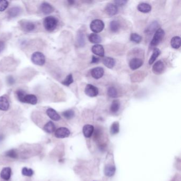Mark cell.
Returning a JSON list of instances; mask_svg holds the SVG:
<instances>
[{
    "instance_id": "40",
    "label": "cell",
    "mask_w": 181,
    "mask_h": 181,
    "mask_svg": "<svg viewBox=\"0 0 181 181\" xmlns=\"http://www.w3.org/2000/svg\"><path fill=\"white\" fill-rule=\"evenodd\" d=\"M114 2L115 3V5H116V6H125L126 4L127 1H125V0H118V1H115Z\"/></svg>"
},
{
    "instance_id": "23",
    "label": "cell",
    "mask_w": 181,
    "mask_h": 181,
    "mask_svg": "<svg viewBox=\"0 0 181 181\" xmlns=\"http://www.w3.org/2000/svg\"><path fill=\"white\" fill-rule=\"evenodd\" d=\"M88 39L92 43L96 44V45L99 44L102 42V38L100 37V36L95 33H92V34H90L88 36Z\"/></svg>"
},
{
    "instance_id": "12",
    "label": "cell",
    "mask_w": 181,
    "mask_h": 181,
    "mask_svg": "<svg viewBox=\"0 0 181 181\" xmlns=\"http://www.w3.org/2000/svg\"><path fill=\"white\" fill-rule=\"evenodd\" d=\"M105 11L108 16H115L118 12V6L115 4L109 3L106 6Z\"/></svg>"
},
{
    "instance_id": "38",
    "label": "cell",
    "mask_w": 181,
    "mask_h": 181,
    "mask_svg": "<svg viewBox=\"0 0 181 181\" xmlns=\"http://www.w3.org/2000/svg\"><path fill=\"white\" fill-rule=\"evenodd\" d=\"M22 175L30 177L34 174V171L31 168H28L27 167H24L22 169Z\"/></svg>"
},
{
    "instance_id": "17",
    "label": "cell",
    "mask_w": 181,
    "mask_h": 181,
    "mask_svg": "<svg viewBox=\"0 0 181 181\" xmlns=\"http://www.w3.org/2000/svg\"><path fill=\"white\" fill-rule=\"evenodd\" d=\"M159 28V24L157 21H153L148 26L147 29H145V32L147 35H151L153 33H155L156 31Z\"/></svg>"
},
{
    "instance_id": "11",
    "label": "cell",
    "mask_w": 181,
    "mask_h": 181,
    "mask_svg": "<svg viewBox=\"0 0 181 181\" xmlns=\"http://www.w3.org/2000/svg\"><path fill=\"white\" fill-rule=\"evenodd\" d=\"M104 74V70L102 67H96L92 69L91 75L96 79H99L102 78Z\"/></svg>"
},
{
    "instance_id": "9",
    "label": "cell",
    "mask_w": 181,
    "mask_h": 181,
    "mask_svg": "<svg viewBox=\"0 0 181 181\" xmlns=\"http://www.w3.org/2000/svg\"><path fill=\"white\" fill-rule=\"evenodd\" d=\"M143 64V61L139 58H134L130 61L129 67L131 70H135L140 68Z\"/></svg>"
},
{
    "instance_id": "25",
    "label": "cell",
    "mask_w": 181,
    "mask_h": 181,
    "mask_svg": "<svg viewBox=\"0 0 181 181\" xmlns=\"http://www.w3.org/2000/svg\"><path fill=\"white\" fill-rule=\"evenodd\" d=\"M116 168L113 165H107L106 166L104 170L105 175L108 177L113 176L115 173Z\"/></svg>"
},
{
    "instance_id": "10",
    "label": "cell",
    "mask_w": 181,
    "mask_h": 181,
    "mask_svg": "<svg viewBox=\"0 0 181 181\" xmlns=\"http://www.w3.org/2000/svg\"><path fill=\"white\" fill-rule=\"evenodd\" d=\"M164 64L161 61H158L153 64V72L155 74H160L163 72L164 70Z\"/></svg>"
},
{
    "instance_id": "14",
    "label": "cell",
    "mask_w": 181,
    "mask_h": 181,
    "mask_svg": "<svg viewBox=\"0 0 181 181\" xmlns=\"http://www.w3.org/2000/svg\"><path fill=\"white\" fill-rule=\"evenodd\" d=\"M10 107V103L8 98L4 96L0 97V110L2 111H6Z\"/></svg>"
},
{
    "instance_id": "29",
    "label": "cell",
    "mask_w": 181,
    "mask_h": 181,
    "mask_svg": "<svg viewBox=\"0 0 181 181\" xmlns=\"http://www.w3.org/2000/svg\"><path fill=\"white\" fill-rule=\"evenodd\" d=\"M120 108V102L119 100H114L111 106V111L113 113H117Z\"/></svg>"
},
{
    "instance_id": "32",
    "label": "cell",
    "mask_w": 181,
    "mask_h": 181,
    "mask_svg": "<svg viewBox=\"0 0 181 181\" xmlns=\"http://www.w3.org/2000/svg\"><path fill=\"white\" fill-rule=\"evenodd\" d=\"M119 123L118 122H115L112 124L111 127V133L112 134H116L119 132Z\"/></svg>"
},
{
    "instance_id": "21",
    "label": "cell",
    "mask_w": 181,
    "mask_h": 181,
    "mask_svg": "<svg viewBox=\"0 0 181 181\" xmlns=\"http://www.w3.org/2000/svg\"><path fill=\"white\" fill-rule=\"evenodd\" d=\"M103 63L104 66L109 69H112L115 65V60L113 58L110 57H106L103 59Z\"/></svg>"
},
{
    "instance_id": "30",
    "label": "cell",
    "mask_w": 181,
    "mask_h": 181,
    "mask_svg": "<svg viewBox=\"0 0 181 181\" xmlns=\"http://www.w3.org/2000/svg\"><path fill=\"white\" fill-rule=\"evenodd\" d=\"M77 42L80 46H82L85 44V37L83 32L80 31L77 35Z\"/></svg>"
},
{
    "instance_id": "41",
    "label": "cell",
    "mask_w": 181,
    "mask_h": 181,
    "mask_svg": "<svg viewBox=\"0 0 181 181\" xmlns=\"http://www.w3.org/2000/svg\"><path fill=\"white\" fill-rule=\"evenodd\" d=\"M6 81H7L8 84L9 85H13L14 84V82H15V80H14V78L12 76H9V77H8Z\"/></svg>"
},
{
    "instance_id": "7",
    "label": "cell",
    "mask_w": 181,
    "mask_h": 181,
    "mask_svg": "<svg viewBox=\"0 0 181 181\" xmlns=\"http://www.w3.org/2000/svg\"><path fill=\"white\" fill-rule=\"evenodd\" d=\"M20 26L21 27L22 30L26 32H31L35 30L36 28V25L34 22L29 21H22L20 23Z\"/></svg>"
},
{
    "instance_id": "16",
    "label": "cell",
    "mask_w": 181,
    "mask_h": 181,
    "mask_svg": "<svg viewBox=\"0 0 181 181\" xmlns=\"http://www.w3.org/2000/svg\"><path fill=\"white\" fill-rule=\"evenodd\" d=\"M21 12V9L19 6H14L10 8L8 12V17L14 18L19 16Z\"/></svg>"
},
{
    "instance_id": "20",
    "label": "cell",
    "mask_w": 181,
    "mask_h": 181,
    "mask_svg": "<svg viewBox=\"0 0 181 181\" xmlns=\"http://www.w3.org/2000/svg\"><path fill=\"white\" fill-rule=\"evenodd\" d=\"M11 172H12V171H11L10 167H4L1 172L0 176L2 179L6 180V181H8L10 179L11 176Z\"/></svg>"
},
{
    "instance_id": "2",
    "label": "cell",
    "mask_w": 181,
    "mask_h": 181,
    "mask_svg": "<svg viewBox=\"0 0 181 181\" xmlns=\"http://www.w3.org/2000/svg\"><path fill=\"white\" fill-rule=\"evenodd\" d=\"M165 36V32L163 29L159 28L154 33L153 38L150 44V47L153 48L157 46L161 42Z\"/></svg>"
},
{
    "instance_id": "8",
    "label": "cell",
    "mask_w": 181,
    "mask_h": 181,
    "mask_svg": "<svg viewBox=\"0 0 181 181\" xmlns=\"http://www.w3.org/2000/svg\"><path fill=\"white\" fill-rule=\"evenodd\" d=\"M40 9L43 14L45 15H47L54 11V8L49 3L43 2L40 5Z\"/></svg>"
},
{
    "instance_id": "37",
    "label": "cell",
    "mask_w": 181,
    "mask_h": 181,
    "mask_svg": "<svg viewBox=\"0 0 181 181\" xmlns=\"http://www.w3.org/2000/svg\"><path fill=\"white\" fill-rule=\"evenodd\" d=\"M26 93L22 90H18L16 92V95L18 100L21 103L24 102V98L26 96Z\"/></svg>"
},
{
    "instance_id": "35",
    "label": "cell",
    "mask_w": 181,
    "mask_h": 181,
    "mask_svg": "<svg viewBox=\"0 0 181 181\" xmlns=\"http://www.w3.org/2000/svg\"><path fill=\"white\" fill-rule=\"evenodd\" d=\"M62 115L66 119H71L74 116V111L72 110H66L62 113Z\"/></svg>"
},
{
    "instance_id": "24",
    "label": "cell",
    "mask_w": 181,
    "mask_h": 181,
    "mask_svg": "<svg viewBox=\"0 0 181 181\" xmlns=\"http://www.w3.org/2000/svg\"><path fill=\"white\" fill-rule=\"evenodd\" d=\"M43 129L47 133L52 134L55 131V126L53 122L49 121L44 126Z\"/></svg>"
},
{
    "instance_id": "45",
    "label": "cell",
    "mask_w": 181,
    "mask_h": 181,
    "mask_svg": "<svg viewBox=\"0 0 181 181\" xmlns=\"http://www.w3.org/2000/svg\"><path fill=\"white\" fill-rule=\"evenodd\" d=\"M3 139H4V136L2 135V134L0 135V142L2 141V140H3Z\"/></svg>"
},
{
    "instance_id": "5",
    "label": "cell",
    "mask_w": 181,
    "mask_h": 181,
    "mask_svg": "<svg viewBox=\"0 0 181 181\" xmlns=\"http://www.w3.org/2000/svg\"><path fill=\"white\" fill-rule=\"evenodd\" d=\"M85 92L86 95L89 97H94L98 95V89L97 88L91 84H88L85 88Z\"/></svg>"
},
{
    "instance_id": "6",
    "label": "cell",
    "mask_w": 181,
    "mask_h": 181,
    "mask_svg": "<svg viewBox=\"0 0 181 181\" xmlns=\"http://www.w3.org/2000/svg\"><path fill=\"white\" fill-rule=\"evenodd\" d=\"M70 134V130L65 127H60L55 132V136L57 138H65L68 137Z\"/></svg>"
},
{
    "instance_id": "19",
    "label": "cell",
    "mask_w": 181,
    "mask_h": 181,
    "mask_svg": "<svg viewBox=\"0 0 181 181\" xmlns=\"http://www.w3.org/2000/svg\"><path fill=\"white\" fill-rule=\"evenodd\" d=\"M94 131V126L92 125H90V124L85 125L82 129V132H83L84 135H85V137L87 138L92 137Z\"/></svg>"
},
{
    "instance_id": "42",
    "label": "cell",
    "mask_w": 181,
    "mask_h": 181,
    "mask_svg": "<svg viewBox=\"0 0 181 181\" xmlns=\"http://www.w3.org/2000/svg\"><path fill=\"white\" fill-rule=\"evenodd\" d=\"M5 46H6V44H5L4 41L0 40V53L2 52L4 50Z\"/></svg>"
},
{
    "instance_id": "3",
    "label": "cell",
    "mask_w": 181,
    "mask_h": 181,
    "mask_svg": "<svg viewBox=\"0 0 181 181\" xmlns=\"http://www.w3.org/2000/svg\"><path fill=\"white\" fill-rule=\"evenodd\" d=\"M32 62L37 66H42L45 63V57L44 54L40 52L34 53L31 57Z\"/></svg>"
},
{
    "instance_id": "4",
    "label": "cell",
    "mask_w": 181,
    "mask_h": 181,
    "mask_svg": "<svg viewBox=\"0 0 181 181\" xmlns=\"http://www.w3.org/2000/svg\"><path fill=\"white\" fill-rule=\"evenodd\" d=\"M104 26L105 25L102 20L95 19L91 22L90 28L92 32H94L95 34H97L103 30Z\"/></svg>"
},
{
    "instance_id": "39",
    "label": "cell",
    "mask_w": 181,
    "mask_h": 181,
    "mask_svg": "<svg viewBox=\"0 0 181 181\" xmlns=\"http://www.w3.org/2000/svg\"><path fill=\"white\" fill-rule=\"evenodd\" d=\"M9 6V2L6 0H0V11L2 12L6 10Z\"/></svg>"
},
{
    "instance_id": "1",
    "label": "cell",
    "mask_w": 181,
    "mask_h": 181,
    "mask_svg": "<svg viewBox=\"0 0 181 181\" xmlns=\"http://www.w3.org/2000/svg\"><path fill=\"white\" fill-rule=\"evenodd\" d=\"M57 18L53 16H48L45 18L43 21L44 28L48 32H53L55 29L58 25Z\"/></svg>"
},
{
    "instance_id": "36",
    "label": "cell",
    "mask_w": 181,
    "mask_h": 181,
    "mask_svg": "<svg viewBox=\"0 0 181 181\" xmlns=\"http://www.w3.org/2000/svg\"><path fill=\"white\" fill-rule=\"evenodd\" d=\"M5 155L12 159H17L18 157V153L15 150L11 149L6 152Z\"/></svg>"
},
{
    "instance_id": "28",
    "label": "cell",
    "mask_w": 181,
    "mask_h": 181,
    "mask_svg": "<svg viewBox=\"0 0 181 181\" xmlns=\"http://www.w3.org/2000/svg\"><path fill=\"white\" fill-rule=\"evenodd\" d=\"M160 54V51L157 48H155L153 50V54L149 60V64L150 65H151L153 63V62L155 61Z\"/></svg>"
},
{
    "instance_id": "44",
    "label": "cell",
    "mask_w": 181,
    "mask_h": 181,
    "mask_svg": "<svg viewBox=\"0 0 181 181\" xmlns=\"http://www.w3.org/2000/svg\"><path fill=\"white\" fill-rule=\"evenodd\" d=\"M68 3L70 5H73L74 3V1H68Z\"/></svg>"
},
{
    "instance_id": "34",
    "label": "cell",
    "mask_w": 181,
    "mask_h": 181,
    "mask_svg": "<svg viewBox=\"0 0 181 181\" xmlns=\"http://www.w3.org/2000/svg\"><path fill=\"white\" fill-rule=\"evenodd\" d=\"M74 82V78L72 74H69L66 79L62 81V84L66 86H69Z\"/></svg>"
},
{
    "instance_id": "22",
    "label": "cell",
    "mask_w": 181,
    "mask_h": 181,
    "mask_svg": "<svg viewBox=\"0 0 181 181\" xmlns=\"http://www.w3.org/2000/svg\"><path fill=\"white\" fill-rule=\"evenodd\" d=\"M138 10L142 13H148L151 10V6L146 3H140L137 6Z\"/></svg>"
},
{
    "instance_id": "18",
    "label": "cell",
    "mask_w": 181,
    "mask_h": 181,
    "mask_svg": "<svg viewBox=\"0 0 181 181\" xmlns=\"http://www.w3.org/2000/svg\"><path fill=\"white\" fill-rule=\"evenodd\" d=\"M38 100L36 96L32 94H26L24 98V103L29 104L32 105H36L37 103Z\"/></svg>"
},
{
    "instance_id": "43",
    "label": "cell",
    "mask_w": 181,
    "mask_h": 181,
    "mask_svg": "<svg viewBox=\"0 0 181 181\" xmlns=\"http://www.w3.org/2000/svg\"><path fill=\"white\" fill-rule=\"evenodd\" d=\"M99 61H100L99 58L96 57L95 56H93L92 57V61H91L92 63H97Z\"/></svg>"
},
{
    "instance_id": "15",
    "label": "cell",
    "mask_w": 181,
    "mask_h": 181,
    "mask_svg": "<svg viewBox=\"0 0 181 181\" xmlns=\"http://www.w3.org/2000/svg\"><path fill=\"white\" fill-rule=\"evenodd\" d=\"M46 114L48 116L55 121H58L61 119V116L60 115L57 113V111L53 108H50L46 111Z\"/></svg>"
},
{
    "instance_id": "13",
    "label": "cell",
    "mask_w": 181,
    "mask_h": 181,
    "mask_svg": "<svg viewBox=\"0 0 181 181\" xmlns=\"http://www.w3.org/2000/svg\"><path fill=\"white\" fill-rule=\"evenodd\" d=\"M92 51L94 54L100 57H104L105 55V51L103 46L100 44H96L92 46Z\"/></svg>"
},
{
    "instance_id": "26",
    "label": "cell",
    "mask_w": 181,
    "mask_h": 181,
    "mask_svg": "<svg viewBox=\"0 0 181 181\" xmlns=\"http://www.w3.org/2000/svg\"><path fill=\"white\" fill-rule=\"evenodd\" d=\"M172 47L175 49H178L181 46V38L179 36H175L172 38L171 42Z\"/></svg>"
},
{
    "instance_id": "27",
    "label": "cell",
    "mask_w": 181,
    "mask_h": 181,
    "mask_svg": "<svg viewBox=\"0 0 181 181\" xmlns=\"http://www.w3.org/2000/svg\"><path fill=\"white\" fill-rule=\"evenodd\" d=\"M121 28V25L117 20L111 21L110 25V30L113 32H116Z\"/></svg>"
},
{
    "instance_id": "31",
    "label": "cell",
    "mask_w": 181,
    "mask_h": 181,
    "mask_svg": "<svg viewBox=\"0 0 181 181\" xmlns=\"http://www.w3.org/2000/svg\"><path fill=\"white\" fill-rule=\"evenodd\" d=\"M107 95L111 98H116L118 93L117 90L114 87H110L107 90Z\"/></svg>"
},
{
    "instance_id": "33",
    "label": "cell",
    "mask_w": 181,
    "mask_h": 181,
    "mask_svg": "<svg viewBox=\"0 0 181 181\" xmlns=\"http://www.w3.org/2000/svg\"><path fill=\"white\" fill-rule=\"evenodd\" d=\"M130 40L131 42L140 43L141 41L142 37L137 33H132L130 36Z\"/></svg>"
}]
</instances>
